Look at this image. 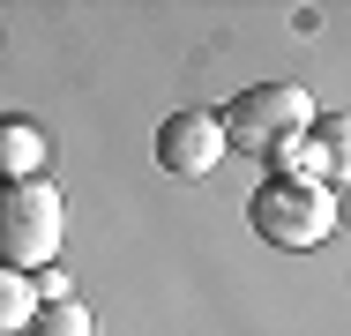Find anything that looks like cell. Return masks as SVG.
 Listing matches in <instances>:
<instances>
[{"mask_svg":"<svg viewBox=\"0 0 351 336\" xmlns=\"http://www.w3.org/2000/svg\"><path fill=\"white\" fill-rule=\"evenodd\" d=\"M247 224H254V239H269L284 254H306V247H322L337 232V187H322V180H277L269 172L247 195Z\"/></svg>","mask_w":351,"mask_h":336,"instance_id":"cell-1","label":"cell"},{"mask_svg":"<svg viewBox=\"0 0 351 336\" xmlns=\"http://www.w3.org/2000/svg\"><path fill=\"white\" fill-rule=\"evenodd\" d=\"M68 247V195L45 180H15L0 187V269H53V254Z\"/></svg>","mask_w":351,"mask_h":336,"instance_id":"cell-2","label":"cell"},{"mask_svg":"<svg viewBox=\"0 0 351 336\" xmlns=\"http://www.w3.org/2000/svg\"><path fill=\"white\" fill-rule=\"evenodd\" d=\"M217 128H224V149L269 157V149H284L291 134L314 128V97H306L299 82H254V90H239V97L217 112Z\"/></svg>","mask_w":351,"mask_h":336,"instance_id":"cell-3","label":"cell"},{"mask_svg":"<svg viewBox=\"0 0 351 336\" xmlns=\"http://www.w3.org/2000/svg\"><path fill=\"white\" fill-rule=\"evenodd\" d=\"M217 157H224V128H217V112H202V105H180L157 128V165L172 180H210Z\"/></svg>","mask_w":351,"mask_h":336,"instance_id":"cell-4","label":"cell"},{"mask_svg":"<svg viewBox=\"0 0 351 336\" xmlns=\"http://www.w3.org/2000/svg\"><path fill=\"white\" fill-rule=\"evenodd\" d=\"M38 172H45V128L23 112H0V187L38 180Z\"/></svg>","mask_w":351,"mask_h":336,"instance_id":"cell-5","label":"cell"},{"mask_svg":"<svg viewBox=\"0 0 351 336\" xmlns=\"http://www.w3.org/2000/svg\"><path fill=\"white\" fill-rule=\"evenodd\" d=\"M23 336H97V322H90L82 299H45V307L30 314V329H23Z\"/></svg>","mask_w":351,"mask_h":336,"instance_id":"cell-6","label":"cell"},{"mask_svg":"<svg viewBox=\"0 0 351 336\" xmlns=\"http://www.w3.org/2000/svg\"><path fill=\"white\" fill-rule=\"evenodd\" d=\"M30 314H38L30 276H23V269H0V336H23V329H30Z\"/></svg>","mask_w":351,"mask_h":336,"instance_id":"cell-7","label":"cell"},{"mask_svg":"<svg viewBox=\"0 0 351 336\" xmlns=\"http://www.w3.org/2000/svg\"><path fill=\"white\" fill-rule=\"evenodd\" d=\"M344 120H337V112H314V142H322V157H329V172H337V180H344V149H351V142H344Z\"/></svg>","mask_w":351,"mask_h":336,"instance_id":"cell-8","label":"cell"}]
</instances>
